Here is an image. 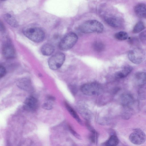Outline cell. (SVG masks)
Masks as SVG:
<instances>
[{"mask_svg":"<svg viewBox=\"0 0 146 146\" xmlns=\"http://www.w3.org/2000/svg\"><path fill=\"white\" fill-rule=\"evenodd\" d=\"M103 25L100 22L96 20L87 21L80 26V31L84 33H100L103 31Z\"/></svg>","mask_w":146,"mask_h":146,"instance_id":"obj_1","label":"cell"},{"mask_svg":"<svg viewBox=\"0 0 146 146\" xmlns=\"http://www.w3.org/2000/svg\"><path fill=\"white\" fill-rule=\"evenodd\" d=\"M23 33L27 38L35 42H41L44 39L45 34L43 31L39 28L29 27L25 29Z\"/></svg>","mask_w":146,"mask_h":146,"instance_id":"obj_2","label":"cell"},{"mask_svg":"<svg viewBox=\"0 0 146 146\" xmlns=\"http://www.w3.org/2000/svg\"><path fill=\"white\" fill-rule=\"evenodd\" d=\"M78 39L77 35L74 33L71 32L66 35L61 40L59 47L60 49L65 51L72 48Z\"/></svg>","mask_w":146,"mask_h":146,"instance_id":"obj_3","label":"cell"},{"mask_svg":"<svg viewBox=\"0 0 146 146\" xmlns=\"http://www.w3.org/2000/svg\"><path fill=\"white\" fill-rule=\"evenodd\" d=\"M81 90L85 95L94 96L99 94L102 92V88L98 83L91 82L83 85L81 87Z\"/></svg>","mask_w":146,"mask_h":146,"instance_id":"obj_4","label":"cell"},{"mask_svg":"<svg viewBox=\"0 0 146 146\" xmlns=\"http://www.w3.org/2000/svg\"><path fill=\"white\" fill-rule=\"evenodd\" d=\"M128 56L131 62L138 64L142 63L144 60L145 54L142 49L137 48L130 50L128 52Z\"/></svg>","mask_w":146,"mask_h":146,"instance_id":"obj_5","label":"cell"},{"mask_svg":"<svg viewBox=\"0 0 146 146\" xmlns=\"http://www.w3.org/2000/svg\"><path fill=\"white\" fill-rule=\"evenodd\" d=\"M65 59V55L62 53H57L49 59L48 64L49 68L52 70H56L60 68L63 64Z\"/></svg>","mask_w":146,"mask_h":146,"instance_id":"obj_6","label":"cell"},{"mask_svg":"<svg viewBox=\"0 0 146 146\" xmlns=\"http://www.w3.org/2000/svg\"><path fill=\"white\" fill-rule=\"evenodd\" d=\"M129 139L132 143L136 145H140L145 142L146 136L142 130L137 129L130 134Z\"/></svg>","mask_w":146,"mask_h":146,"instance_id":"obj_7","label":"cell"},{"mask_svg":"<svg viewBox=\"0 0 146 146\" xmlns=\"http://www.w3.org/2000/svg\"><path fill=\"white\" fill-rule=\"evenodd\" d=\"M38 101L34 97L30 96L25 100L23 107L26 110L29 111H34L37 108Z\"/></svg>","mask_w":146,"mask_h":146,"instance_id":"obj_8","label":"cell"},{"mask_svg":"<svg viewBox=\"0 0 146 146\" xmlns=\"http://www.w3.org/2000/svg\"><path fill=\"white\" fill-rule=\"evenodd\" d=\"M3 56L6 58L11 59L15 57V51L13 45L9 43H6L2 49Z\"/></svg>","mask_w":146,"mask_h":146,"instance_id":"obj_9","label":"cell"},{"mask_svg":"<svg viewBox=\"0 0 146 146\" xmlns=\"http://www.w3.org/2000/svg\"><path fill=\"white\" fill-rule=\"evenodd\" d=\"M134 99L133 96L129 94L123 95L121 98V102L122 105L128 108H130L133 104Z\"/></svg>","mask_w":146,"mask_h":146,"instance_id":"obj_10","label":"cell"},{"mask_svg":"<svg viewBox=\"0 0 146 146\" xmlns=\"http://www.w3.org/2000/svg\"><path fill=\"white\" fill-rule=\"evenodd\" d=\"M136 84L141 87L146 84V72H137L134 77Z\"/></svg>","mask_w":146,"mask_h":146,"instance_id":"obj_11","label":"cell"},{"mask_svg":"<svg viewBox=\"0 0 146 146\" xmlns=\"http://www.w3.org/2000/svg\"><path fill=\"white\" fill-rule=\"evenodd\" d=\"M134 11L139 17L142 18H146V5L139 3L134 8Z\"/></svg>","mask_w":146,"mask_h":146,"instance_id":"obj_12","label":"cell"},{"mask_svg":"<svg viewBox=\"0 0 146 146\" xmlns=\"http://www.w3.org/2000/svg\"><path fill=\"white\" fill-rule=\"evenodd\" d=\"M18 86L20 88L27 91H31L32 89L31 82L27 78H23L17 83Z\"/></svg>","mask_w":146,"mask_h":146,"instance_id":"obj_13","label":"cell"},{"mask_svg":"<svg viewBox=\"0 0 146 146\" xmlns=\"http://www.w3.org/2000/svg\"><path fill=\"white\" fill-rule=\"evenodd\" d=\"M132 70V67L127 66L124 67L121 70L117 72L115 74V76L119 78H125L131 72Z\"/></svg>","mask_w":146,"mask_h":146,"instance_id":"obj_14","label":"cell"},{"mask_svg":"<svg viewBox=\"0 0 146 146\" xmlns=\"http://www.w3.org/2000/svg\"><path fill=\"white\" fill-rule=\"evenodd\" d=\"M105 21L110 26L114 27H117L121 25V21L118 18L114 17H106Z\"/></svg>","mask_w":146,"mask_h":146,"instance_id":"obj_15","label":"cell"},{"mask_svg":"<svg viewBox=\"0 0 146 146\" xmlns=\"http://www.w3.org/2000/svg\"><path fill=\"white\" fill-rule=\"evenodd\" d=\"M54 46L50 44H46L41 47V51L42 53L44 55L48 56L51 55L54 52Z\"/></svg>","mask_w":146,"mask_h":146,"instance_id":"obj_16","label":"cell"},{"mask_svg":"<svg viewBox=\"0 0 146 146\" xmlns=\"http://www.w3.org/2000/svg\"><path fill=\"white\" fill-rule=\"evenodd\" d=\"M4 18L5 21L11 26L16 27L18 25L17 21L12 15L9 13H7L5 15Z\"/></svg>","mask_w":146,"mask_h":146,"instance_id":"obj_17","label":"cell"},{"mask_svg":"<svg viewBox=\"0 0 146 146\" xmlns=\"http://www.w3.org/2000/svg\"><path fill=\"white\" fill-rule=\"evenodd\" d=\"M65 106L67 110L71 115L79 123H81V121L74 110L68 103L65 102Z\"/></svg>","mask_w":146,"mask_h":146,"instance_id":"obj_18","label":"cell"},{"mask_svg":"<svg viewBox=\"0 0 146 146\" xmlns=\"http://www.w3.org/2000/svg\"><path fill=\"white\" fill-rule=\"evenodd\" d=\"M145 28V26L143 23L142 21H139L134 26L133 32L135 33H138L142 31Z\"/></svg>","mask_w":146,"mask_h":146,"instance_id":"obj_19","label":"cell"},{"mask_svg":"<svg viewBox=\"0 0 146 146\" xmlns=\"http://www.w3.org/2000/svg\"><path fill=\"white\" fill-rule=\"evenodd\" d=\"M119 143V140L117 137L115 135L111 136L106 143L108 146H116Z\"/></svg>","mask_w":146,"mask_h":146,"instance_id":"obj_20","label":"cell"},{"mask_svg":"<svg viewBox=\"0 0 146 146\" xmlns=\"http://www.w3.org/2000/svg\"><path fill=\"white\" fill-rule=\"evenodd\" d=\"M115 38L119 40H126L128 37L127 33L124 31H120L116 33L115 35Z\"/></svg>","mask_w":146,"mask_h":146,"instance_id":"obj_21","label":"cell"},{"mask_svg":"<svg viewBox=\"0 0 146 146\" xmlns=\"http://www.w3.org/2000/svg\"><path fill=\"white\" fill-rule=\"evenodd\" d=\"M141 87L138 91V96L141 100H144L146 99V88Z\"/></svg>","mask_w":146,"mask_h":146,"instance_id":"obj_22","label":"cell"},{"mask_svg":"<svg viewBox=\"0 0 146 146\" xmlns=\"http://www.w3.org/2000/svg\"><path fill=\"white\" fill-rule=\"evenodd\" d=\"M94 47L95 49L96 50L100 51L103 49L104 46L101 42H96L94 44Z\"/></svg>","mask_w":146,"mask_h":146,"instance_id":"obj_23","label":"cell"},{"mask_svg":"<svg viewBox=\"0 0 146 146\" xmlns=\"http://www.w3.org/2000/svg\"><path fill=\"white\" fill-rule=\"evenodd\" d=\"M139 38L143 43H146V30L141 32L139 35Z\"/></svg>","mask_w":146,"mask_h":146,"instance_id":"obj_24","label":"cell"},{"mask_svg":"<svg viewBox=\"0 0 146 146\" xmlns=\"http://www.w3.org/2000/svg\"><path fill=\"white\" fill-rule=\"evenodd\" d=\"M6 70L5 68L3 66L0 67V77L1 78L3 77L6 74Z\"/></svg>","mask_w":146,"mask_h":146,"instance_id":"obj_25","label":"cell"},{"mask_svg":"<svg viewBox=\"0 0 146 146\" xmlns=\"http://www.w3.org/2000/svg\"><path fill=\"white\" fill-rule=\"evenodd\" d=\"M43 108L47 110H50L52 107L51 104L49 102L46 103L44 104L43 106Z\"/></svg>","mask_w":146,"mask_h":146,"instance_id":"obj_26","label":"cell"},{"mask_svg":"<svg viewBox=\"0 0 146 146\" xmlns=\"http://www.w3.org/2000/svg\"><path fill=\"white\" fill-rule=\"evenodd\" d=\"M70 130L71 131L72 133V134L74 135L75 136H76L77 137H78V138H80V136L78 135L76 132L74 131H73L72 129L70 128Z\"/></svg>","mask_w":146,"mask_h":146,"instance_id":"obj_27","label":"cell"},{"mask_svg":"<svg viewBox=\"0 0 146 146\" xmlns=\"http://www.w3.org/2000/svg\"><path fill=\"white\" fill-rule=\"evenodd\" d=\"M4 29V26L2 23L0 22V30H1L3 31Z\"/></svg>","mask_w":146,"mask_h":146,"instance_id":"obj_28","label":"cell"},{"mask_svg":"<svg viewBox=\"0 0 146 146\" xmlns=\"http://www.w3.org/2000/svg\"><path fill=\"white\" fill-rule=\"evenodd\" d=\"M1 1H5V0H1Z\"/></svg>","mask_w":146,"mask_h":146,"instance_id":"obj_29","label":"cell"}]
</instances>
